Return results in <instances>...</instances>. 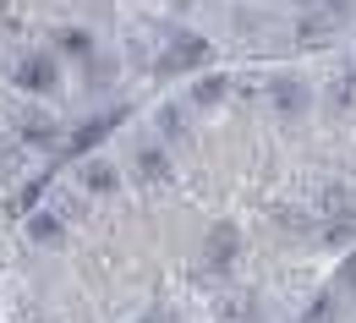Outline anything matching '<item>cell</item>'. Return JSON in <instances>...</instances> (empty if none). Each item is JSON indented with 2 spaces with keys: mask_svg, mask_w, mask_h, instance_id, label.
<instances>
[{
  "mask_svg": "<svg viewBox=\"0 0 356 323\" xmlns=\"http://www.w3.org/2000/svg\"><path fill=\"white\" fill-rule=\"evenodd\" d=\"M11 83H17V93H28V99H55V88H60V55L55 49L22 55L17 72H11Z\"/></svg>",
  "mask_w": 356,
  "mask_h": 323,
  "instance_id": "cell-1",
  "label": "cell"
},
{
  "mask_svg": "<svg viewBox=\"0 0 356 323\" xmlns=\"http://www.w3.org/2000/svg\"><path fill=\"white\" fill-rule=\"evenodd\" d=\"M197 66H209V39H186V33H176L170 49L159 55V77H181V72H197Z\"/></svg>",
  "mask_w": 356,
  "mask_h": 323,
  "instance_id": "cell-2",
  "label": "cell"
},
{
  "mask_svg": "<svg viewBox=\"0 0 356 323\" xmlns=\"http://www.w3.org/2000/svg\"><path fill=\"white\" fill-rule=\"evenodd\" d=\"M11 126H17V138L33 142V148H55V142H60V126H55V115H49V110H39V104L17 110V115H11Z\"/></svg>",
  "mask_w": 356,
  "mask_h": 323,
  "instance_id": "cell-3",
  "label": "cell"
},
{
  "mask_svg": "<svg viewBox=\"0 0 356 323\" xmlns=\"http://www.w3.org/2000/svg\"><path fill=\"white\" fill-rule=\"evenodd\" d=\"M268 99H274V110H280L285 121H302V115H307V99H312V93L302 88L296 77H274V83H268Z\"/></svg>",
  "mask_w": 356,
  "mask_h": 323,
  "instance_id": "cell-4",
  "label": "cell"
},
{
  "mask_svg": "<svg viewBox=\"0 0 356 323\" xmlns=\"http://www.w3.org/2000/svg\"><path fill=\"white\" fill-rule=\"evenodd\" d=\"M132 170H137V181H170V159H165L159 142H137Z\"/></svg>",
  "mask_w": 356,
  "mask_h": 323,
  "instance_id": "cell-5",
  "label": "cell"
},
{
  "mask_svg": "<svg viewBox=\"0 0 356 323\" xmlns=\"http://www.w3.org/2000/svg\"><path fill=\"white\" fill-rule=\"evenodd\" d=\"M49 49H55V55H72V60H93V33L88 28H60Z\"/></svg>",
  "mask_w": 356,
  "mask_h": 323,
  "instance_id": "cell-6",
  "label": "cell"
},
{
  "mask_svg": "<svg viewBox=\"0 0 356 323\" xmlns=\"http://www.w3.org/2000/svg\"><path fill=\"white\" fill-rule=\"evenodd\" d=\"M83 186L99 192V197H110V192L121 186V176H115V165H104V159H83Z\"/></svg>",
  "mask_w": 356,
  "mask_h": 323,
  "instance_id": "cell-7",
  "label": "cell"
},
{
  "mask_svg": "<svg viewBox=\"0 0 356 323\" xmlns=\"http://www.w3.org/2000/svg\"><path fill=\"white\" fill-rule=\"evenodd\" d=\"M351 186H329V192H323V197H318V208H312V214H318V220H351Z\"/></svg>",
  "mask_w": 356,
  "mask_h": 323,
  "instance_id": "cell-8",
  "label": "cell"
},
{
  "mask_svg": "<svg viewBox=\"0 0 356 323\" xmlns=\"http://www.w3.org/2000/svg\"><path fill=\"white\" fill-rule=\"evenodd\" d=\"M230 263H236V231L220 225V231L209 235V269L220 274V269H230Z\"/></svg>",
  "mask_w": 356,
  "mask_h": 323,
  "instance_id": "cell-9",
  "label": "cell"
},
{
  "mask_svg": "<svg viewBox=\"0 0 356 323\" xmlns=\"http://www.w3.org/2000/svg\"><path fill=\"white\" fill-rule=\"evenodd\" d=\"M60 235H66V220H60V214H33V220H28V241H33V247H55Z\"/></svg>",
  "mask_w": 356,
  "mask_h": 323,
  "instance_id": "cell-10",
  "label": "cell"
},
{
  "mask_svg": "<svg viewBox=\"0 0 356 323\" xmlns=\"http://www.w3.org/2000/svg\"><path fill=\"white\" fill-rule=\"evenodd\" d=\"M318 241H323V247H351L356 241V214L351 220H318Z\"/></svg>",
  "mask_w": 356,
  "mask_h": 323,
  "instance_id": "cell-11",
  "label": "cell"
},
{
  "mask_svg": "<svg viewBox=\"0 0 356 323\" xmlns=\"http://www.w3.org/2000/svg\"><path fill=\"white\" fill-rule=\"evenodd\" d=\"M225 88H230V77H203V83L192 88V104H220Z\"/></svg>",
  "mask_w": 356,
  "mask_h": 323,
  "instance_id": "cell-12",
  "label": "cell"
},
{
  "mask_svg": "<svg viewBox=\"0 0 356 323\" xmlns=\"http://www.w3.org/2000/svg\"><path fill=\"white\" fill-rule=\"evenodd\" d=\"M329 104H334V110H356V72H346V77L329 88Z\"/></svg>",
  "mask_w": 356,
  "mask_h": 323,
  "instance_id": "cell-13",
  "label": "cell"
},
{
  "mask_svg": "<svg viewBox=\"0 0 356 323\" xmlns=\"http://www.w3.org/2000/svg\"><path fill=\"white\" fill-rule=\"evenodd\" d=\"M110 126H115V121H110V115H99V121H88V126H83V132H77V138H72V148H77V154H83V148H88V142H99V138H104V132H110Z\"/></svg>",
  "mask_w": 356,
  "mask_h": 323,
  "instance_id": "cell-14",
  "label": "cell"
},
{
  "mask_svg": "<svg viewBox=\"0 0 356 323\" xmlns=\"http://www.w3.org/2000/svg\"><path fill=\"white\" fill-rule=\"evenodd\" d=\"M329 39V17H302V44H323Z\"/></svg>",
  "mask_w": 356,
  "mask_h": 323,
  "instance_id": "cell-15",
  "label": "cell"
},
{
  "mask_svg": "<svg viewBox=\"0 0 356 323\" xmlns=\"http://www.w3.org/2000/svg\"><path fill=\"white\" fill-rule=\"evenodd\" d=\"M346 285H351V290H356V258H351V263H346Z\"/></svg>",
  "mask_w": 356,
  "mask_h": 323,
  "instance_id": "cell-16",
  "label": "cell"
},
{
  "mask_svg": "<svg viewBox=\"0 0 356 323\" xmlns=\"http://www.w3.org/2000/svg\"><path fill=\"white\" fill-rule=\"evenodd\" d=\"M137 323H159V313H148V318H137Z\"/></svg>",
  "mask_w": 356,
  "mask_h": 323,
  "instance_id": "cell-17",
  "label": "cell"
},
{
  "mask_svg": "<svg viewBox=\"0 0 356 323\" xmlns=\"http://www.w3.org/2000/svg\"><path fill=\"white\" fill-rule=\"evenodd\" d=\"M181 6H186V0H181Z\"/></svg>",
  "mask_w": 356,
  "mask_h": 323,
  "instance_id": "cell-18",
  "label": "cell"
}]
</instances>
